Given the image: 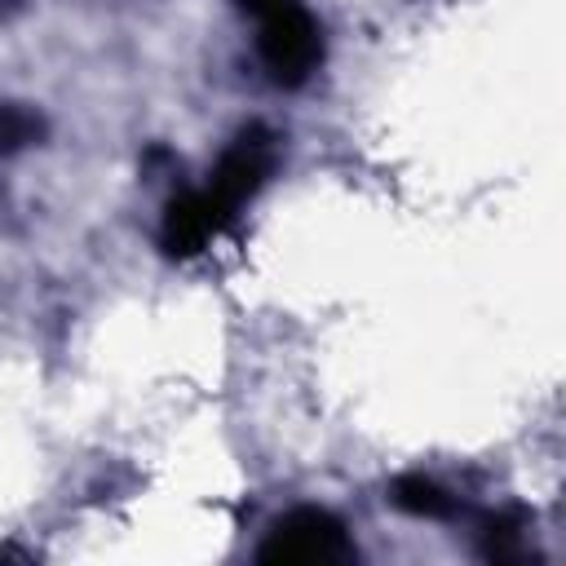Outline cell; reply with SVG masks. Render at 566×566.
I'll return each instance as SVG.
<instances>
[{
    "label": "cell",
    "mask_w": 566,
    "mask_h": 566,
    "mask_svg": "<svg viewBox=\"0 0 566 566\" xmlns=\"http://www.w3.org/2000/svg\"><path fill=\"white\" fill-rule=\"evenodd\" d=\"M354 557L358 548L349 539V526L332 509H318V504H301L283 513L256 548V562L265 566H336Z\"/></svg>",
    "instance_id": "obj_1"
},
{
    "label": "cell",
    "mask_w": 566,
    "mask_h": 566,
    "mask_svg": "<svg viewBox=\"0 0 566 566\" xmlns=\"http://www.w3.org/2000/svg\"><path fill=\"white\" fill-rule=\"evenodd\" d=\"M261 35H256V57L265 75L279 88H301L318 66H323V27L301 0H283L279 9L261 13Z\"/></svg>",
    "instance_id": "obj_2"
},
{
    "label": "cell",
    "mask_w": 566,
    "mask_h": 566,
    "mask_svg": "<svg viewBox=\"0 0 566 566\" xmlns=\"http://www.w3.org/2000/svg\"><path fill=\"white\" fill-rule=\"evenodd\" d=\"M274 164H279V137H274L265 124L239 128L234 142L221 150V159H217V168H212V177H208L203 190L212 195V203L226 212L230 226H234L239 212L256 199V190L270 181Z\"/></svg>",
    "instance_id": "obj_3"
},
{
    "label": "cell",
    "mask_w": 566,
    "mask_h": 566,
    "mask_svg": "<svg viewBox=\"0 0 566 566\" xmlns=\"http://www.w3.org/2000/svg\"><path fill=\"white\" fill-rule=\"evenodd\" d=\"M230 221L226 212L212 203L208 190H181L164 203V217H159V248L164 256H199L217 234H226Z\"/></svg>",
    "instance_id": "obj_4"
},
{
    "label": "cell",
    "mask_w": 566,
    "mask_h": 566,
    "mask_svg": "<svg viewBox=\"0 0 566 566\" xmlns=\"http://www.w3.org/2000/svg\"><path fill=\"white\" fill-rule=\"evenodd\" d=\"M389 504L398 513H411V517H429V522H442L455 513V495L447 486H438L433 478L424 473H402L389 482Z\"/></svg>",
    "instance_id": "obj_5"
},
{
    "label": "cell",
    "mask_w": 566,
    "mask_h": 566,
    "mask_svg": "<svg viewBox=\"0 0 566 566\" xmlns=\"http://www.w3.org/2000/svg\"><path fill=\"white\" fill-rule=\"evenodd\" d=\"M482 557L486 562H517L526 557V517L517 509L495 513L482 522Z\"/></svg>",
    "instance_id": "obj_6"
},
{
    "label": "cell",
    "mask_w": 566,
    "mask_h": 566,
    "mask_svg": "<svg viewBox=\"0 0 566 566\" xmlns=\"http://www.w3.org/2000/svg\"><path fill=\"white\" fill-rule=\"evenodd\" d=\"M44 137V115L27 102H0V155H18Z\"/></svg>",
    "instance_id": "obj_7"
},
{
    "label": "cell",
    "mask_w": 566,
    "mask_h": 566,
    "mask_svg": "<svg viewBox=\"0 0 566 566\" xmlns=\"http://www.w3.org/2000/svg\"><path fill=\"white\" fill-rule=\"evenodd\" d=\"M243 13H252V18H261V13H270V9H279L283 0H234Z\"/></svg>",
    "instance_id": "obj_8"
},
{
    "label": "cell",
    "mask_w": 566,
    "mask_h": 566,
    "mask_svg": "<svg viewBox=\"0 0 566 566\" xmlns=\"http://www.w3.org/2000/svg\"><path fill=\"white\" fill-rule=\"evenodd\" d=\"M9 4H13V0H0V13H4V9H9Z\"/></svg>",
    "instance_id": "obj_9"
}]
</instances>
